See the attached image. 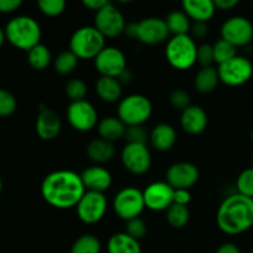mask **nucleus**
I'll list each match as a JSON object with an SVG mask.
<instances>
[{
    "label": "nucleus",
    "instance_id": "nucleus-8",
    "mask_svg": "<svg viewBox=\"0 0 253 253\" xmlns=\"http://www.w3.org/2000/svg\"><path fill=\"white\" fill-rule=\"evenodd\" d=\"M220 83L227 86H241L253 76V64L244 56H235L230 61L217 66Z\"/></svg>",
    "mask_w": 253,
    "mask_h": 253
},
{
    "label": "nucleus",
    "instance_id": "nucleus-36",
    "mask_svg": "<svg viewBox=\"0 0 253 253\" xmlns=\"http://www.w3.org/2000/svg\"><path fill=\"white\" fill-rule=\"evenodd\" d=\"M237 193L253 199V168L242 170L236 180Z\"/></svg>",
    "mask_w": 253,
    "mask_h": 253
},
{
    "label": "nucleus",
    "instance_id": "nucleus-30",
    "mask_svg": "<svg viewBox=\"0 0 253 253\" xmlns=\"http://www.w3.org/2000/svg\"><path fill=\"white\" fill-rule=\"evenodd\" d=\"M166 217H167V222L173 229H183L189 222V208L184 207V205L172 204L169 209L166 211Z\"/></svg>",
    "mask_w": 253,
    "mask_h": 253
},
{
    "label": "nucleus",
    "instance_id": "nucleus-29",
    "mask_svg": "<svg viewBox=\"0 0 253 253\" xmlns=\"http://www.w3.org/2000/svg\"><path fill=\"white\" fill-rule=\"evenodd\" d=\"M52 61V54L46 44H37L27 52V62L30 67L36 71H43L49 66Z\"/></svg>",
    "mask_w": 253,
    "mask_h": 253
},
{
    "label": "nucleus",
    "instance_id": "nucleus-32",
    "mask_svg": "<svg viewBox=\"0 0 253 253\" xmlns=\"http://www.w3.org/2000/svg\"><path fill=\"white\" fill-rule=\"evenodd\" d=\"M101 244L100 240L91 234L82 235L72 245L71 253H100Z\"/></svg>",
    "mask_w": 253,
    "mask_h": 253
},
{
    "label": "nucleus",
    "instance_id": "nucleus-42",
    "mask_svg": "<svg viewBox=\"0 0 253 253\" xmlns=\"http://www.w3.org/2000/svg\"><path fill=\"white\" fill-rule=\"evenodd\" d=\"M189 35L194 41H202L209 35V26L205 22H193Z\"/></svg>",
    "mask_w": 253,
    "mask_h": 253
},
{
    "label": "nucleus",
    "instance_id": "nucleus-11",
    "mask_svg": "<svg viewBox=\"0 0 253 253\" xmlns=\"http://www.w3.org/2000/svg\"><path fill=\"white\" fill-rule=\"evenodd\" d=\"M67 120L78 132H89L98 126V111L88 100L73 101L67 108Z\"/></svg>",
    "mask_w": 253,
    "mask_h": 253
},
{
    "label": "nucleus",
    "instance_id": "nucleus-17",
    "mask_svg": "<svg viewBox=\"0 0 253 253\" xmlns=\"http://www.w3.org/2000/svg\"><path fill=\"white\" fill-rule=\"evenodd\" d=\"M199 169L190 162L173 163L166 172V182L173 189H188L199 180Z\"/></svg>",
    "mask_w": 253,
    "mask_h": 253
},
{
    "label": "nucleus",
    "instance_id": "nucleus-40",
    "mask_svg": "<svg viewBox=\"0 0 253 253\" xmlns=\"http://www.w3.org/2000/svg\"><path fill=\"white\" fill-rule=\"evenodd\" d=\"M197 63H199L202 68H204V67H212V64L215 63L212 44L202 43L198 46Z\"/></svg>",
    "mask_w": 253,
    "mask_h": 253
},
{
    "label": "nucleus",
    "instance_id": "nucleus-22",
    "mask_svg": "<svg viewBox=\"0 0 253 253\" xmlns=\"http://www.w3.org/2000/svg\"><path fill=\"white\" fill-rule=\"evenodd\" d=\"M177 142V131L169 124H158L151 130L150 143L158 152H167Z\"/></svg>",
    "mask_w": 253,
    "mask_h": 253
},
{
    "label": "nucleus",
    "instance_id": "nucleus-26",
    "mask_svg": "<svg viewBox=\"0 0 253 253\" xmlns=\"http://www.w3.org/2000/svg\"><path fill=\"white\" fill-rule=\"evenodd\" d=\"M108 253H142L140 241L125 231L114 234L108 241Z\"/></svg>",
    "mask_w": 253,
    "mask_h": 253
},
{
    "label": "nucleus",
    "instance_id": "nucleus-15",
    "mask_svg": "<svg viewBox=\"0 0 253 253\" xmlns=\"http://www.w3.org/2000/svg\"><path fill=\"white\" fill-rule=\"evenodd\" d=\"M165 19L151 16L145 17L137 22V37L136 40L147 46H156L166 42L169 37Z\"/></svg>",
    "mask_w": 253,
    "mask_h": 253
},
{
    "label": "nucleus",
    "instance_id": "nucleus-37",
    "mask_svg": "<svg viewBox=\"0 0 253 253\" xmlns=\"http://www.w3.org/2000/svg\"><path fill=\"white\" fill-rule=\"evenodd\" d=\"M17 101L14 94L0 88V118H7L16 111Z\"/></svg>",
    "mask_w": 253,
    "mask_h": 253
},
{
    "label": "nucleus",
    "instance_id": "nucleus-48",
    "mask_svg": "<svg viewBox=\"0 0 253 253\" xmlns=\"http://www.w3.org/2000/svg\"><path fill=\"white\" fill-rule=\"evenodd\" d=\"M124 34L130 37V39L136 40V37H137V22H130V24L126 25Z\"/></svg>",
    "mask_w": 253,
    "mask_h": 253
},
{
    "label": "nucleus",
    "instance_id": "nucleus-46",
    "mask_svg": "<svg viewBox=\"0 0 253 253\" xmlns=\"http://www.w3.org/2000/svg\"><path fill=\"white\" fill-rule=\"evenodd\" d=\"M108 2V0H83L84 6L88 7L89 10H93V11L95 12H98L99 10L103 9Z\"/></svg>",
    "mask_w": 253,
    "mask_h": 253
},
{
    "label": "nucleus",
    "instance_id": "nucleus-51",
    "mask_svg": "<svg viewBox=\"0 0 253 253\" xmlns=\"http://www.w3.org/2000/svg\"><path fill=\"white\" fill-rule=\"evenodd\" d=\"M251 137H252V141H253V128H252V132H251Z\"/></svg>",
    "mask_w": 253,
    "mask_h": 253
},
{
    "label": "nucleus",
    "instance_id": "nucleus-39",
    "mask_svg": "<svg viewBox=\"0 0 253 253\" xmlns=\"http://www.w3.org/2000/svg\"><path fill=\"white\" fill-rule=\"evenodd\" d=\"M125 232L128 236L140 241L147 234V225H146V222L141 217H135V219L126 221Z\"/></svg>",
    "mask_w": 253,
    "mask_h": 253
},
{
    "label": "nucleus",
    "instance_id": "nucleus-38",
    "mask_svg": "<svg viewBox=\"0 0 253 253\" xmlns=\"http://www.w3.org/2000/svg\"><path fill=\"white\" fill-rule=\"evenodd\" d=\"M124 138L126 140V143L147 145V141H150V133L143 126H127Z\"/></svg>",
    "mask_w": 253,
    "mask_h": 253
},
{
    "label": "nucleus",
    "instance_id": "nucleus-5",
    "mask_svg": "<svg viewBox=\"0 0 253 253\" xmlns=\"http://www.w3.org/2000/svg\"><path fill=\"white\" fill-rule=\"evenodd\" d=\"M106 47L105 37L95 26H82L72 34L69 49L79 59H95Z\"/></svg>",
    "mask_w": 253,
    "mask_h": 253
},
{
    "label": "nucleus",
    "instance_id": "nucleus-24",
    "mask_svg": "<svg viewBox=\"0 0 253 253\" xmlns=\"http://www.w3.org/2000/svg\"><path fill=\"white\" fill-rule=\"evenodd\" d=\"M116 155V148L113 142L103 140V138H95L91 140L86 146V156L91 162L100 166L106 162H110Z\"/></svg>",
    "mask_w": 253,
    "mask_h": 253
},
{
    "label": "nucleus",
    "instance_id": "nucleus-34",
    "mask_svg": "<svg viewBox=\"0 0 253 253\" xmlns=\"http://www.w3.org/2000/svg\"><path fill=\"white\" fill-rule=\"evenodd\" d=\"M64 91H66V95L71 99V103L85 100V96L88 94V86L83 79L73 78L66 84Z\"/></svg>",
    "mask_w": 253,
    "mask_h": 253
},
{
    "label": "nucleus",
    "instance_id": "nucleus-10",
    "mask_svg": "<svg viewBox=\"0 0 253 253\" xmlns=\"http://www.w3.org/2000/svg\"><path fill=\"white\" fill-rule=\"evenodd\" d=\"M76 210L82 222L86 225L98 224L105 216L108 210V199L104 193L86 190L76 207Z\"/></svg>",
    "mask_w": 253,
    "mask_h": 253
},
{
    "label": "nucleus",
    "instance_id": "nucleus-35",
    "mask_svg": "<svg viewBox=\"0 0 253 253\" xmlns=\"http://www.w3.org/2000/svg\"><path fill=\"white\" fill-rule=\"evenodd\" d=\"M40 11L48 17H57L66 10L67 2L64 0H40L37 1Z\"/></svg>",
    "mask_w": 253,
    "mask_h": 253
},
{
    "label": "nucleus",
    "instance_id": "nucleus-31",
    "mask_svg": "<svg viewBox=\"0 0 253 253\" xmlns=\"http://www.w3.org/2000/svg\"><path fill=\"white\" fill-rule=\"evenodd\" d=\"M78 61V57H77L71 49H67V51L61 52V53L53 59L54 71L58 74H61V76H68V74L73 73L74 69L77 68Z\"/></svg>",
    "mask_w": 253,
    "mask_h": 253
},
{
    "label": "nucleus",
    "instance_id": "nucleus-47",
    "mask_svg": "<svg viewBox=\"0 0 253 253\" xmlns=\"http://www.w3.org/2000/svg\"><path fill=\"white\" fill-rule=\"evenodd\" d=\"M215 253H242L241 250L239 249V246L232 242H226V244H222L219 249L216 250Z\"/></svg>",
    "mask_w": 253,
    "mask_h": 253
},
{
    "label": "nucleus",
    "instance_id": "nucleus-1",
    "mask_svg": "<svg viewBox=\"0 0 253 253\" xmlns=\"http://www.w3.org/2000/svg\"><path fill=\"white\" fill-rule=\"evenodd\" d=\"M85 192L81 174L69 169L48 173L41 184V195L44 202L59 210L76 208Z\"/></svg>",
    "mask_w": 253,
    "mask_h": 253
},
{
    "label": "nucleus",
    "instance_id": "nucleus-45",
    "mask_svg": "<svg viewBox=\"0 0 253 253\" xmlns=\"http://www.w3.org/2000/svg\"><path fill=\"white\" fill-rule=\"evenodd\" d=\"M216 10H221V11H229L232 10L235 6L239 5L237 0H215L214 1Z\"/></svg>",
    "mask_w": 253,
    "mask_h": 253
},
{
    "label": "nucleus",
    "instance_id": "nucleus-41",
    "mask_svg": "<svg viewBox=\"0 0 253 253\" xmlns=\"http://www.w3.org/2000/svg\"><path fill=\"white\" fill-rule=\"evenodd\" d=\"M169 101H170V105L173 106L174 109L177 110H185L188 106H190V95L188 91L183 90V89H174L172 91L169 96Z\"/></svg>",
    "mask_w": 253,
    "mask_h": 253
},
{
    "label": "nucleus",
    "instance_id": "nucleus-44",
    "mask_svg": "<svg viewBox=\"0 0 253 253\" xmlns=\"http://www.w3.org/2000/svg\"><path fill=\"white\" fill-rule=\"evenodd\" d=\"M21 5V0H0V12L10 14V12L16 11Z\"/></svg>",
    "mask_w": 253,
    "mask_h": 253
},
{
    "label": "nucleus",
    "instance_id": "nucleus-49",
    "mask_svg": "<svg viewBox=\"0 0 253 253\" xmlns=\"http://www.w3.org/2000/svg\"><path fill=\"white\" fill-rule=\"evenodd\" d=\"M5 40H6V37H5V31H4V29H1V27H0V47L2 46V43H4Z\"/></svg>",
    "mask_w": 253,
    "mask_h": 253
},
{
    "label": "nucleus",
    "instance_id": "nucleus-52",
    "mask_svg": "<svg viewBox=\"0 0 253 253\" xmlns=\"http://www.w3.org/2000/svg\"><path fill=\"white\" fill-rule=\"evenodd\" d=\"M252 168H253V157H252Z\"/></svg>",
    "mask_w": 253,
    "mask_h": 253
},
{
    "label": "nucleus",
    "instance_id": "nucleus-28",
    "mask_svg": "<svg viewBox=\"0 0 253 253\" xmlns=\"http://www.w3.org/2000/svg\"><path fill=\"white\" fill-rule=\"evenodd\" d=\"M168 31L172 36H182V35H189L190 27H192V20L188 17L183 10H174L169 12L166 17Z\"/></svg>",
    "mask_w": 253,
    "mask_h": 253
},
{
    "label": "nucleus",
    "instance_id": "nucleus-6",
    "mask_svg": "<svg viewBox=\"0 0 253 253\" xmlns=\"http://www.w3.org/2000/svg\"><path fill=\"white\" fill-rule=\"evenodd\" d=\"M153 111L150 99L142 94H130L119 101L118 118L126 126H143Z\"/></svg>",
    "mask_w": 253,
    "mask_h": 253
},
{
    "label": "nucleus",
    "instance_id": "nucleus-21",
    "mask_svg": "<svg viewBox=\"0 0 253 253\" xmlns=\"http://www.w3.org/2000/svg\"><path fill=\"white\" fill-rule=\"evenodd\" d=\"M182 9L190 20L205 24H208L216 12V6L212 0H184Z\"/></svg>",
    "mask_w": 253,
    "mask_h": 253
},
{
    "label": "nucleus",
    "instance_id": "nucleus-3",
    "mask_svg": "<svg viewBox=\"0 0 253 253\" xmlns=\"http://www.w3.org/2000/svg\"><path fill=\"white\" fill-rule=\"evenodd\" d=\"M7 41L16 48L29 52L41 43L42 30L39 22L27 15H19L9 20L4 29Z\"/></svg>",
    "mask_w": 253,
    "mask_h": 253
},
{
    "label": "nucleus",
    "instance_id": "nucleus-4",
    "mask_svg": "<svg viewBox=\"0 0 253 253\" xmlns=\"http://www.w3.org/2000/svg\"><path fill=\"white\" fill-rule=\"evenodd\" d=\"M197 41L190 35L172 36L166 44V59L178 71H188L197 63Z\"/></svg>",
    "mask_w": 253,
    "mask_h": 253
},
{
    "label": "nucleus",
    "instance_id": "nucleus-18",
    "mask_svg": "<svg viewBox=\"0 0 253 253\" xmlns=\"http://www.w3.org/2000/svg\"><path fill=\"white\" fill-rule=\"evenodd\" d=\"M36 133L43 141H52L58 137L62 130V120L52 109L41 108L39 110L36 124Z\"/></svg>",
    "mask_w": 253,
    "mask_h": 253
},
{
    "label": "nucleus",
    "instance_id": "nucleus-9",
    "mask_svg": "<svg viewBox=\"0 0 253 253\" xmlns=\"http://www.w3.org/2000/svg\"><path fill=\"white\" fill-rule=\"evenodd\" d=\"M126 25L127 24L123 12L110 1L103 9L95 12L94 16V26L105 39H115L123 35L125 32Z\"/></svg>",
    "mask_w": 253,
    "mask_h": 253
},
{
    "label": "nucleus",
    "instance_id": "nucleus-2",
    "mask_svg": "<svg viewBox=\"0 0 253 253\" xmlns=\"http://www.w3.org/2000/svg\"><path fill=\"white\" fill-rule=\"evenodd\" d=\"M217 227L226 235H240L253 227V199L235 193L220 204Z\"/></svg>",
    "mask_w": 253,
    "mask_h": 253
},
{
    "label": "nucleus",
    "instance_id": "nucleus-27",
    "mask_svg": "<svg viewBox=\"0 0 253 253\" xmlns=\"http://www.w3.org/2000/svg\"><path fill=\"white\" fill-rule=\"evenodd\" d=\"M220 83L217 68L215 67H204L200 68L195 74L194 88L202 94H210L217 88Z\"/></svg>",
    "mask_w": 253,
    "mask_h": 253
},
{
    "label": "nucleus",
    "instance_id": "nucleus-19",
    "mask_svg": "<svg viewBox=\"0 0 253 253\" xmlns=\"http://www.w3.org/2000/svg\"><path fill=\"white\" fill-rule=\"evenodd\" d=\"M83 184L89 192L105 193L113 184V175L103 166H90L81 174Z\"/></svg>",
    "mask_w": 253,
    "mask_h": 253
},
{
    "label": "nucleus",
    "instance_id": "nucleus-13",
    "mask_svg": "<svg viewBox=\"0 0 253 253\" xmlns=\"http://www.w3.org/2000/svg\"><path fill=\"white\" fill-rule=\"evenodd\" d=\"M94 66L100 77L118 78L127 69V59L120 48L106 46L94 59Z\"/></svg>",
    "mask_w": 253,
    "mask_h": 253
},
{
    "label": "nucleus",
    "instance_id": "nucleus-7",
    "mask_svg": "<svg viewBox=\"0 0 253 253\" xmlns=\"http://www.w3.org/2000/svg\"><path fill=\"white\" fill-rule=\"evenodd\" d=\"M146 209L143 193L135 187H125L116 193L113 200V210L121 220H132L140 217Z\"/></svg>",
    "mask_w": 253,
    "mask_h": 253
},
{
    "label": "nucleus",
    "instance_id": "nucleus-25",
    "mask_svg": "<svg viewBox=\"0 0 253 253\" xmlns=\"http://www.w3.org/2000/svg\"><path fill=\"white\" fill-rule=\"evenodd\" d=\"M126 128L127 126L118 116H106L101 119L96 126L99 137L113 143L125 137Z\"/></svg>",
    "mask_w": 253,
    "mask_h": 253
},
{
    "label": "nucleus",
    "instance_id": "nucleus-16",
    "mask_svg": "<svg viewBox=\"0 0 253 253\" xmlns=\"http://www.w3.org/2000/svg\"><path fill=\"white\" fill-rule=\"evenodd\" d=\"M145 205L151 211H167L173 204L174 189L167 182H153L142 190Z\"/></svg>",
    "mask_w": 253,
    "mask_h": 253
},
{
    "label": "nucleus",
    "instance_id": "nucleus-23",
    "mask_svg": "<svg viewBox=\"0 0 253 253\" xmlns=\"http://www.w3.org/2000/svg\"><path fill=\"white\" fill-rule=\"evenodd\" d=\"M96 95L104 103L113 104L121 100L123 95V84L118 78L111 77H99L95 83Z\"/></svg>",
    "mask_w": 253,
    "mask_h": 253
},
{
    "label": "nucleus",
    "instance_id": "nucleus-12",
    "mask_svg": "<svg viewBox=\"0 0 253 253\" xmlns=\"http://www.w3.org/2000/svg\"><path fill=\"white\" fill-rule=\"evenodd\" d=\"M221 39L232 46L244 47L253 41V24L245 16L229 17L220 29Z\"/></svg>",
    "mask_w": 253,
    "mask_h": 253
},
{
    "label": "nucleus",
    "instance_id": "nucleus-43",
    "mask_svg": "<svg viewBox=\"0 0 253 253\" xmlns=\"http://www.w3.org/2000/svg\"><path fill=\"white\" fill-rule=\"evenodd\" d=\"M192 202V194L188 189H174V197H173V204L184 205L188 207Z\"/></svg>",
    "mask_w": 253,
    "mask_h": 253
},
{
    "label": "nucleus",
    "instance_id": "nucleus-50",
    "mask_svg": "<svg viewBox=\"0 0 253 253\" xmlns=\"http://www.w3.org/2000/svg\"><path fill=\"white\" fill-rule=\"evenodd\" d=\"M1 192H2V180L1 178H0V194H1Z\"/></svg>",
    "mask_w": 253,
    "mask_h": 253
},
{
    "label": "nucleus",
    "instance_id": "nucleus-20",
    "mask_svg": "<svg viewBox=\"0 0 253 253\" xmlns=\"http://www.w3.org/2000/svg\"><path fill=\"white\" fill-rule=\"evenodd\" d=\"M208 126V114L202 106L190 105L180 114V127L189 135H200Z\"/></svg>",
    "mask_w": 253,
    "mask_h": 253
},
{
    "label": "nucleus",
    "instance_id": "nucleus-14",
    "mask_svg": "<svg viewBox=\"0 0 253 253\" xmlns=\"http://www.w3.org/2000/svg\"><path fill=\"white\" fill-rule=\"evenodd\" d=\"M121 162L126 170L136 175H142L150 170L152 157L147 145L126 143L121 151Z\"/></svg>",
    "mask_w": 253,
    "mask_h": 253
},
{
    "label": "nucleus",
    "instance_id": "nucleus-33",
    "mask_svg": "<svg viewBox=\"0 0 253 253\" xmlns=\"http://www.w3.org/2000/svg\"><path fill=\"white\" fill-rule=\"evenodd\" d=\"M212 48H214V58L215 63L217 66L225 63V62L230 61L231 58H234L235 56H237V48L235 46H232L231 43H229L225 40L220 39L219 41L215 42L212 44Z\"/></svg>",
    "mask_w": 253,
    "mask_h": 253
}]
</instances>
